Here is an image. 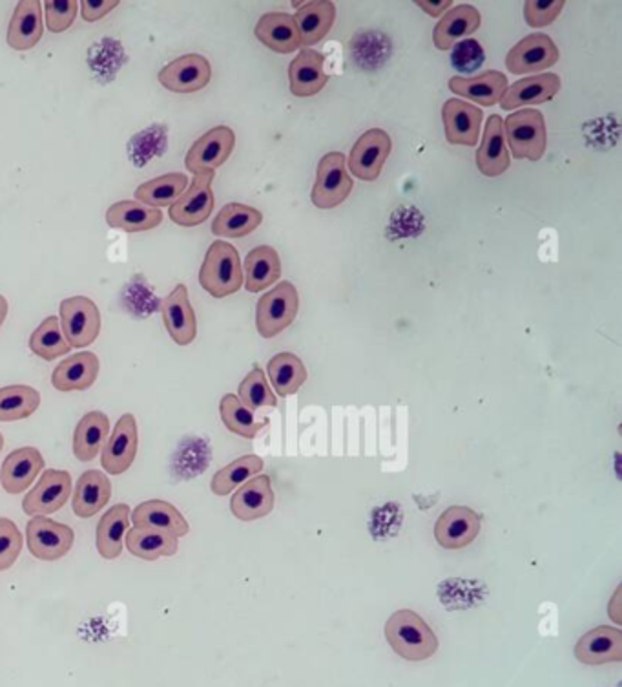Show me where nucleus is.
<instances>
[{
	"instance_id": "8fccbe9b",
	"label": "nucleus",
	"mask_w": 622,
	"mask_h": 687,
	"mask_svg": "<svg viewBox=\"0 0 622 687\" xmlns=\"http://www.w3.org/2000/svg\"><path fill=\"white\" fill-rule=\"evenodd\" d=\"M118 0H83L81 16L86 22H98L118 8Z\"/></svg>"
},
{
	"instance_id": "bb28decb",
	"label": "nucleus",
	"mask_w": 622,
	"mask_h": 687,
	"mask_svg": "<svg viewBox=\"0 0 622 687\" xmlns=\"http://www.w3.org/2000/svg\"><path fill=\"white\" fill-rule=\"evenodd\" d=\"M561 78L557 73H544L536 78L520 79L506 90L500 99L504 110L520 109L524 104H542L555 98L561 90Z\"/></svg>"
},
{
	"instance_id": "9d476101",
	"label": "nucleus",
	"mask_w": 622,
	"mask_h": 687,
	"mask_svg": "<svg viewBox=\"0 0 622 687\" xmlns=\"http://www.w3.org/2000/svg\"><path fill=\"white\" fill-rule=\"evenodd\" d=\"M214 171L200 172L192 185L183 192V196L170 208L172 222L181 228H196L206 222L214 211V192H212Z\"/></svg>"
},
{
	"instance_id": "393cba45",
	"label": "nucleus",
	"mask_w": 622,
	"mask_h": 687,
	"mask_svg": "<svg viewBox=\"0 0 622 687\" xmlns=\"http://www.w3.org/2000/svg\"><path fill=\"white\" fill-rule=\"evenodd\" d=\"M511 161L506 149L504 121L500 115H491L480 149L477 150V166L483 176L499 178L508 171Z\"/></svg>"
},
{
	"instance_id": "4be33fe9",
	"label": "nucleus",
	"mask_w": 622,
	"mask_h": 687,
	"mask_svg": "<svg viewBox=\"0 0 622 687\" xmlns=\"http://www.w3.org/2000/svg\"><path fill=\"white\" fill-rule=\"evenodd\" d=\"M575 658L587 666H602L608 661L622 660V630L601 626L588 630L577 641Z\"/></svg>"
},
{
	"instance_id": "f3484780",
	"label": "nucleus",
	"mask_w": 622,
	"mask_h": 687,
	"mask_svg": "<svg viewBox=\"0 0 622 687\" xmlns=\"http://www.w3.org/2000/svg\"><path fill=\"white\" fill-rule=\"evenodd\" d=\"M480 534V516L468 507H449L435 525L438 545L449 550L468 547Z\"/></svg>"
},
{
	"instance_id": "2eb2a0df",
	"label": "nucleus",
	"mask_w": 622,
	"mask_h": 687,
	"mask_svg": "<svg viewBox=\"0 0 622 687\" xmlns=\"http://www.w3.org/2000/svg\"><path fill=\"white\" fill-rule=\"evenodd\" d=\"M161 316H163L170 339L177 346H188L196 341V313L192 307L185 284L175 285L172 293L161 302Z\"/></svg>"
},
{
	"instance_id": "a878e982",
	"label": "nucleus",
	"mask_w": 622,
	"mask_h": 687,
	"mask_svg": "<svg viewBox=\"0 0 622 687\" xmlns=\"http://www.w3.org/2000/svg\"><path fill=\"white\" fill-rule=\"evenodd\" d=\"M325 58L322 53L316 52L313 48H305L296 55L290 68H288V78H290V92L298 98H310L324 90L325 84L329 81V75L324 72Z\"/></svg>"
},
{
	"instance_id": "e433bc0d",
	"label": "nucleus",
	"mask_w": 622,
	"mask_h": 687,
	"mask_svg": "<svg viewBox=\"0 0 622 687\" xmlns=\"http://www.w3.org/2000/svg\"><path fill=\"white\" fill-rule=\"evenodd\" d=\"M262 212L243 203H228L212 222V233L225 239H243L262 225Z\"/></svg>"
},
{
	"instance_id": "cd10ccee",
	"label": "nucleus",
	"mask_w": 622,
	"mask_h": 687,
	"mask_svg": "<svg viewBox=\"0 0 622 687\" xmlns=\"http://www.w3.org/2000/svg\"><path fill=\"white\" fill-rule=\"evenodd\" d=\"M254 33H256L257 41H262L273 52L293 53L302 47L296 21L288 13H279V11L265 13L257 21Z\"/></svg>"
},
{
	"instance_id": "4c0bfd02",
	"label": "nucleus",
	"mask_w": 622,
	"mask_h": 687,
	"mask_svg": "<svg viewBox=\"0 0 622 687\" xmlns=\"http://www.w3.org/2000/svg\"><path fill=\"white\" fill-rule=\"evenodd\" d=\"M186 189H188V178L180 172H172V174L154 178L137 186L135 202L155 209L172 208L183 196Z\"/></svg>"
},
{
	"instance_id": "b1692460",
	"label": "nucleus",
	"mask_w": 622,
	"mask_h": 687,
	"mask_svg": "<svg viewBox=\"0 0 622 687\" xmlns=\"http://www.w3.org/2000/svg\"><path fill=\"white\" fill-rule=\"evenodd\" d=\"M42 33H44V19L41 2L37 0L19 2L8 27V47L17 52H27L37 47Z\"/></svg>"
},
{
	"instance_id": "c9c22d12",
	"label": "nucleus",
	"mask_w": 622,
	"mask_h": 687,
	"mask_svg": "<svg viewBox=\"0 0 622 687\" xmlns=\"http://www.w3.org/2000/svg\"><path fill=\"white\" fill-rule=\"evenodd\" d=\"M245 287L248 293H259L271 287L282 276V262L276 249L268 245L253 249L245 259Z\"/></svg>"
},
{
	"instance_id": "09e8293b",
	"label": "nucleus",
	"mask_w": 622,
	"mask_h": 687,
	"mask_svg": "<svg viewBox=\"0 0 622 687\" xmlns=\"http://www.w3.org/2000/svg\"><path fill=\"white\" fill-rule=\"evenodd\" d=\"M562 8V0H528L524 4L526 22L531 28L550 27L561 16Z\"/></svg>"
},
{
	"instance_id": "a211bd4d",
	"label": "nucleus",
	"mask_w": 622,
	"mask_h": 687,
	"mask_svg": "<svg viewBox=\"0 0 622 687\" xmlns=\"http://www.w3.org/2000/svg\"><path fill=\"white\" fill-rule=\"evenodd\" d=\"M446 140L451 145L477 147L480 127H482V110L475 104L463 103L460 99H448L442 109Z\"/></svg>"
},
{
	"instance_id": "c756f323",
	"label": "nucleus",
	"mask_w": 622,
	"mask_h": 687,
	"mask_svg": "<svg viewBox=\"0 0 622 687\" xmlns=\"http://www.w3.org/2000/svg\"><path fill=\"white\" fill-rule=\"evenodd\" d=\"M449 89L462 98L471 99L475 103L493 107L499 103L508 90V78L497 70H489L475 78L457 75V78L449 79Z\"/></svg>"
},
{
	"instance_id": "864d4df0",
	"label": "nucleus",
	"mask_w": 622,
	"mask_h": 687,
	"mask_svg": "<svg viewBox=\"0 0 622 687\" xmlns=\"http://www.w3.org/2000/svg\"><path fill=\"white\" fill-rule=\"evenodd\" d=\"M4 448V435L0 434V452Z\"/></svg>"
},
{
	"instance_id": "3c124183",
	"label": "nucleus",
	"mask_w": 622,
	"mask_h": 687,
	"mask_svg": "<svg viewBox=\"0 0 622 687\" xmlns=\"http://www.w3.org/2000/svg\"><path fill=\"white\" fill-rule=\"evenodd\" d=\"M418 8H422L424 11H427L431 17L442 16V11L449 10L451 8V0H442V2H438V4H431V2H417Z\"/></svg>"
},
{
	"instance_id": "5701e85b",
	"label": "nucleus",
	"mask_w": 622,
	"mask_h": 687,
	"mask_svg": "<svg viewBox=\"0 0 622 687\" xmlns=\"http://www.w3.org/2000/svg\"><path fill=\"white\" fill-rule=\"evenodd\" d=\"M112 499V483L103 471H86L81 474L72 492V508L81 519L95 516Z\"/></svg>"
},
{
	"instance_id": "72a5a7b5",
	"label": "nucleus",
	"mask_w": 622,
	"mask_h": 687,
	"mask_svg": "<svg viewBox=\"0 0 622 687\" xmlns=\"http://www.w3.org/2000/svg\"><path fill=\"white\" fill-rule=\"evenodd\" d=\"M124 545L130 554L144 562L170 558L180 550V542L172 534L161 533L154 528H130L124 538Z\"/></svg>"
},
{
	"instance_id": "f8f14e48",
	"label": "nucleus",
	"mask_w": 622,
	"mask_h": 687,
	"mask_svg": "<svg viewBox=\"0 0 622 687\" xmlns=\"http://www.w3.org/2000/svg\"><path fill=\"white\" fill-rule=\"evenodd\" d=\"M561 58L559 48L550 36L545 33H531L522 41L517 42L506 58L508 70L514 75L540 72L545 68L557 64Z\"/></svg>"
},
{
	"instance_id": "4468645a",
	"label": "nucleus",
	"mask_w": 622,
	"mask_h": 687,
	"mask_svg": "<svg viewBox=\"0 0 622 687\" xmlns=\"http://www.w3.org/2000/svg\"><path fill=\"white\" fill-rule=\"evenodd\" d=\"M160 83L170 92L192 93L200 92L211 83V62L200 53H186L175 61L169 62L161 70Z\"/></svg>"
},
{
	"instance_id": "412c9836",
	"label": "nucleus",
	"mask_w": 622,
	"mask_h": 687,
	"mask_svg": "<svg viewBox=\"0 0 622 687\" xmlns=\"http://www.w3.org/2000/svg\"><path fill=\"white\" fill-rule=\"evenodd\" d=\"M274 508L271 477L257 476L237 488L231 499V511L242 522H254L268 516Z\"/></svg>"
},
{
	"instance_id": "7c9ffc66",
	"label": "nucleus",
	"mask_w": 622,
	"mask_h": 687,
	"mask_svg": "<svg viewBox=\"0 0 622 687\" xmlns=\"http://www.w3.org/2000/svg\"><path fill=\"white\" fill-rule=\"evenodd\" d=\"M163 222L161 209L149 208L135 200H121L113 203L106 211V223L112 229H121L124 233H143L152 231Z\"/></svg>"
},
{
	"instance_id": "603ef678",
	"label": "nucleus",
	"mask_w": 622,
	"mask_h": 687,
	"mask_svg": "<svg viewBox=\"0 0 622 687\" xmlns=\"http://www.w3.org/2000/svg\"><path fill=\"white\" fill-rule=\"evenodd\" d=\"M6 316H8V300L0 295V327L4 324Z\"/></svg>"
},
{
	"instance_id": "37998d69",
	"label": "nucleus",
	"mask_w": 622,
	"mask_h": 687,
	"mask_svg": "<svg viewBox=\"0 0 622 687\" xmlns=\"http://www.w3.org/2000/svg\"><path fill=\"white\" fill-rule=\"evenodd\" d=\"M31 353L42 361H55L61 355L72 352L67 339L62 335L61 321L57 316H48L30 336Z\"/></svg>"
},
{
	"instance_id": "c85d7f7f",
	"label": "nucleus",
	"mask_w": 622,
	"mask_h": 687,
	"mask_svg": "<svg viewBox=\"0 0 622 687\" xmlns=\"http://www.w3.org/2000/svg\"><path fill=\"white\" fill-rule=\"evenodd\" d=\"M130 514H132V508L124 503H119L104 512L103 517L99 519L95 545H98L101 558L112 562L123 553L124 538L130 531Z\"/></svg>"
},
{
	"instance_id": "a18cd8bd",
	"label": "nucleus",
	"mask_w": 622,
	"mask_h": 687,
	"mask_svg": "<svg viewBox=\"0 0 622 687\" xmlns=\"http://www.w3.org/2000/svg\"><path fill=\"white\" fill-rule=\"evenodd\" d=\"M24 547V538L16 523L0 517V573L10 570L17 564Z\"/></svg>"
},
{
	"instance_id": "2f4dec72",
	"label": "nucleus",
	"mask_w": 622,
	"mask_h": 687,
	"mask_svg": "<svg viewBox=\"0 0 622 687\" xmlns=\"http://www.w3.org/2000/svg\"><path fill=\"white\" fill-rule=\"evenodd\" d=\"M110 418L103 412H90L79 421L73 432V455L81 463H90L101 455L109 441Z\"/></svg>"
},
{
	"instance_id": "7ed1b4c3",
	"label": "nucleus",
	"mask_w": 622,
	"mask_h": 687,
	"mask_svg": "<svg viewBox=\"0 0 622 687\" xmlns=\"http://www.w3.org/2000/svg\"><path fill=\"white\" fill-rule=\"evenodd\" d=\"M511 154L517 160L539 161L548 145L544 115L539 110L524 109L509 115L504 123Z\"/></svg>"
},
{
	"instance_id": "6ab92c4d",
	"label": "nucleus",
	"mask_w": 622,
	"mask_h": 687,
	"mask_svg": "<svg viewBox=\"0 0 622 687\" xmlns=\"http://www.w3.org/2000/svg\"><path fill=\"white\" fill-rule=\"evenodd\" d=\"M98 355L92 352L75 353L59 364L52 373V384L57 392H84L92 388L99 377Z\"/></svg>"
},
{
	"instance_id": "20e7f679",
	"label": "nucleus",
	"mask_w": 622,
	"mask_h": 687,
	"mask_svg": "<svg viewBox=\"0 0 622 687\" xmlns=\"http://www.w3.org/2000/svg\"><path fill=\"white\" fill-rule=\"evenodd\" d=\"M298 291L290 282H279L273 291L259 299L256 307L257 333L263 339H274L287 330L298 315Z\"/></svg>"
},
{
	"instance_id": "aec40b11",
	"label": "nucleus",
	"mask_w": 622,
	"mask_h": 687,
	"mask_svg": "<svg viewBox=\"0 0 622 687\" xmlns=\"http://www.w3.org/2000/svg\"><path fill=\"white\" fill-rule=\"evenodd\" d=\"M130 522L134 523V527L154 528L161 533L172 534L177 539L191 533V525L185 516L172 503L163 499L141 503L130 514Z\"/></svg>"
},
{
	"instance_id": "ddd939ff",
	"label": "nucleus",
	"mask_w": 622,
	"mask_h": 687,
	"mask_svg": "<svg viewBox=\"0 0 622 687\" xmlns=\"http://www.w3.org/2000/svg\"><path fill=\"white\" fill-rule=\"evenodd\" d=\"M391 138L380 129L367 130L350 150L349 169L356 178L375 181L380 176L384 163L391 154Z\"/></svg>"
},
{
	"instance_id": "79ce46f5",
	"label": "nucleus",
	"mask_w": 622,
	"mask_h": 687,
	"mask_svg": "<svg viewBox=\"0 0 622 687\" xmlns=\"http://www.w3.org/2000/svg\"><path fill=\"white\" fill-rule=\"evenodd\" d=\"M263 471V459L257 455H243L239 459L217 471L212 477L211 488L216 496H228L237 486L245 485L251 477Z\"/></svg>"
},
{
	"instance_id": "6e6552de",
	"label": "nucleus",
	"mask_w": 622,
	"mask_h": 687,
	"mask_svg": "<svg viewBox=\"0 0 622 687\" xmlns=\"http://www.w3.org/2000/svg\"><path fill=\"white\" fill-rule=\"evenodd\" d=\"M353 178L347 172V160L341 152L324 155L318 165V178L313 186V203L319 209H335L349 198Z\"/></svg>"
},
{
	"instance_id": "de8ad7c7",
	"label": "nucleus",
	"mask_w": 622,
	"mask_h": 687,
	"mask_svg": "<svg viewBox=\"0 0 622 687\" xmlns=\"http://www.w3.org/2000/svg\"><path fill=\"white\" fill-rule=\"evenodd\" d=\"M44 11H47L48 30L52 33H62L75 22L79 6L73 0H52L44 4Z\"/></svg>"
},
{
	"instance_id": "423d86ee",
	"label": "nucleus",
	"mask_w": 622,
	"mask_h": 687,
	"mask_svg": "<svg viewBox=\"0 0 622 687\" xmlns=\"http://www.w3.org/2000/svg\"><path fill=\"white\" fill-rule=\"evenodd\" d=\"M73 479L70 472L48 468L22 499L28 516H50L72 499Z\"/></svg>"
},
{
	"instance_id": "49530a36",
	"label": "nucleus",
	"mask_w": 622,
	"mask_h": 687,
	"mask_svg": "<svg viewBox=\"0 0 622 687\" xmlns=\"http://www.w3.org/2000/svg\"><path fill=\"white\" fill-rule=\"evenodd\" d=\"M482 47L479 41L468 39V41L458 42L452 48L451 64L458 73H473L483 64Z\"/></svg>"
},
{
	"instance_id": "dca6fc26",
	"label": "nucleus",
	"mask_w": 622,
	"mask_h": 687,
	"mask_svg": "<svg viewBox=\"0 0 622 687\" xmlns=\"http://www.w3.org/2000/svg\"><path fill=\"white\" fill-rule=\"evenodd\" d=\"M44 457L33 446H22L6 455L0 468V486L11 496L27 492L44 472Z\"/></svg>"
},
{
	"instance_id": "c03bdc74",
	"label": "nucleus",
	"mask_w": 622,
	"mask_h": 687,
	"mask_svg": "<svg viewBox=\"0 0 622 687\" xmlns=\"http://www.w3.org/2000/svg\"><path fill=\"white\" fill-rule=\"evenodd\" d=\"M237 398L242 401L248 410L263 408V406H276L278 398L274 397L273 390L268 386L265 373L262 367L254 366L253 372L248 373L247 377L243 378L239 384V393Z\"/></svg>"
},
{
	"instance_id": "9b49d317",
	"label": "nucleus",
	"mask_w": 622,
	"mask_h": 687,
	"mask_svg": "<svg viewBox=\"0 0 622 687\" xmlns=\"http://www.w3.org/2000/svg\"><path fill=\"white\" fill-rule=\"evenodd\" d=\"M236 145V134L228 127H214L192 145L186 154L185 165L196 176L200 172L214 171L231 158Z\"/></svg>"
},
{
	"instance_id": "a19ab883",
	"label": "nucleus",
	"mask_w": 622,
	"mask_h": 687,
	"mask_svg": "<svg viewBox=\"0 0 622 687\" xmlns=\"http://www.w3.org/2000/svg\"><path fill=\"white\" fill-rule=\"evenodd\" d=\"M220 414L226 430H231L232 434L242 435L245 440H254L268 423V418H257L253 410H248L237 395L232 393H226L222 398Z\"/></svg>"
},
{
	"instance_id": "ea45409f",
	"label": "nucleus",
	"mask_w": 622,
	"mask_h": 687,
	"mask_svg": "<svg viewBox=\"0 0 622 687\" xmlns=\"http://www.w3.org/2000/svg\"><path fill=\"white\" fill-rule=\"evenodd\" d=\"M268 377L279 397H288L298 392L307 381V370L302 358L293 353H278L268 361Z\"/></svg>"
},
{
	"instance_id": "f03ea898",
	"label": "nucleus",
	"mask_w": 622,
	"mask_h": 687,
	"mask_svg": "<svg viewBox=\"0 0 622 687\" xmlns=\"http://www.w3.org/2000/svg\"><path fill=\"white\" fill-rule=\"evenodd\" d=\"M200 284L214 299H225L242 290V260L234 245L223 240L212 243L201 265Z\"/></svg>"
},
{
	"instance_id": "473e14b6",
	"label": "nucleus",
	"mask_w": 622,
	"mask_h": 687,
	"mask_svg": "<svg viewBox=\"0 0 622 687\" xmlns=\"http://www.w3.org/2000/svg\"><path fill=\"white\" fill-rule=\"evenodd\" d=\"M480 11L471 4H460L457 8L449 10L446 16H442L432 39H435V47L438 50H449L455 47V42L458 39H462L463 36H471L475 31L479 30Z\"/></svg>"
},
{
	"instance_id": "f257e3e1",
	"label": "nucleus",
	"mask_w": 622,
	"mask_h": 687,
	"mask_svg": "<svg viewBox=\"0 0 622 687\" xmlns=\"http://www.w3.org/2000/svg\"><path fill=\"white\" fill-rule=\"evenodd\" d=\"M386 638L404 660L422 661L438 651V638L415 610H396L386 624Z\"/></svg>"
},
{
	"instance_id": "39448f33",
	"label": "nucleus",
	"mask_w": 622,
	"mask_h": 687,
	"mask_svg": "<svg viewBox=\"0 0 622 687\" xmlns=\"http://www.w3.org/2000/svg\"><path fill=\"white\" fill-rule=\"evenodd\" d=\"M62 335L70 347H88L101 333V311L88 296H70L59 305Z\"/></svg>"
},
{
	"instance_id": "0eeeda50",
	"label": "nucleus",
	"mask_w": 622,
	"mask_h": 687,
	"mask_svg": "<svg viewBox=\"0 0 622 687\" xmlns=\"http://www.w3.org/2000/svg\"><path fill=\"white\" fill-rule=\"evenodd\" d=\"M27 543L33 558L57 562L72 550L75 533L72 527L48 516H33L27 525Z\"/></svg>"
},
{
	"instance_id": "58836bf2",
	"label": "nucleus",
	"mask_w": 622,
	"mask_h": 687,
	"mask_svg": "<svg viewBox=\"0 0 622 687\" xmlns=\"http://www.w3.org/2000/svg\"><path fill=\"white\" fill-rule=\"evenodd\" d=\"M41 406V393L27 384H11L0 388V423L24 421Z\"/></svg>"
},
{
	"instance_id": "f704fd0d",
	"label": "nucleus",
	"mask_w": 622,
	"mask_h": 687,
	"mask_svg": "<svg viewBox=\"0 0 622 687\" xmlns=\"http://www.w3.org/2000/svg\"><path fill=\"white\" fill-rule=\"evenodd\" d=\"M336 8L329 0L309 2V4L298 6L296 11V27H298L299 39L304 47H314L322 41L330 28L335 24Z\"/></svg>"
},
{
	"instance_id": "1a4fd4ad",
	"label": "nucleus",
	"mask_w": 622,
	"mask_h": 687,
	"mask_svg": "<svg viewBox=\"0 0 622 687\" xmlns=\"http://www.w3.org/2000/svg\"><path fill=\"white\" fill-rule=\"evenodd\" d=\"M140 446V430L137 418L132 414H124L113 426L109 441L101 449V466L106 476H121L134 465L135 455Z\"/></svg>"
}]
</instances>
